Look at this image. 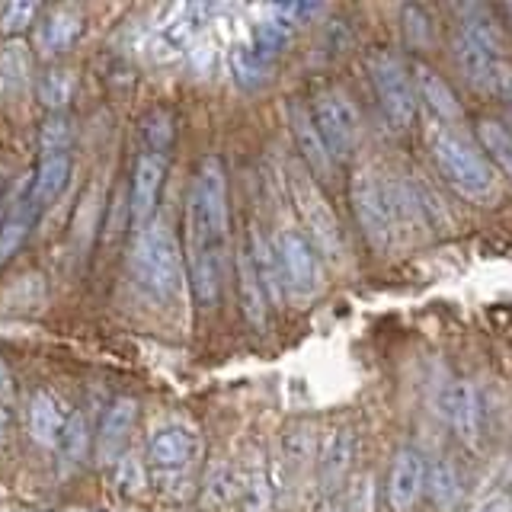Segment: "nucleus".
I'll return each instance as SVG.
<instances>
[{
  "mask_svg": "<svg viewBox=\"0 0 512 512\" xmlns=\"http://www.w3.org/2000/svg\"><path fill=\"white\" fill-rule=\"evenodd\" d=\"M228 170L212 154L192 176L186 199V272L199 308L212 311L221 298L224 244H228Z\"/></svg>",
  "mask_w": 512,
  "mask_h": 512,
  "instance_id": "obj_1",
  "label": "nucleus"
},
{
  "mask_svg": "<svg viewBox=\"0 0 512 512\" xmlns=\"http://www.w3.org/2000/svg\"><path fill=\"white\" fill-rule=\"evenodd\" d=\"M452 58L458 74L468 80V87L487 93L503 84V42L500 29L490 20L484 7H461V20L452 36Z\"/></svg>",
  "mask_w": 512,
  "mask_h": 512,
  "instance_id": "obj_2",
  "label": "nucleus"
},
{
  "mask_svg": "<svg viewBox=\"0 0 512 512\" xmlns=\"http://www.w3.org/2000/svg\"><path fill=\"white\" fill-rule=\"evenodd\" d=\"M429 154L436 170L445 176V183L452 186L461 199H468L474 205H490L500 196L490 164L464 135L452 132V128H436V132L429 135Z\"/></svg>",
  "mask_w": 512,
  "mask_h": 512,
  "instance_id": "obj_3",
  "label": "nucleus"
},
{
  "mask_svg": "<svg viewBox=\"0 0 512 512\" xmlns=\"http://www.w3.org/2000/svg\"><path fill=\"white\" fill-rule=\"evenodd\" d=\"M148 477L170 496H189L199 471V436L183 423L160 426L148 439Z\"/></svg>",
  "mask_w": 512,
  "mask_h": 512,
  "instance_id": "obj_4",
  "label": "nucleus"
},
{
  "mask_svg": "<svg viewBox=\"0 0 512 512\" xmlns=\"http://www.w3.org/2000/svg\"><path fill=\"white\" fill-rule=\"evenodd\" d=\"M132 263L138 272V282L148 288L154 298H173L183 285V250L180 240L170 231L167 221L154 218L151 224H144L138 234V244L132 253Z\"/></svg>",
  "mask_w": 512,
  "mask_h": 512,
  "instance_id": "obj_5",
  "label": "nucleus"
},
{
  "mask_svg": "<svg viewBox=\"0 0 512 512\" xmlns=\"http://www.w3.org/2000/svg\"><path fill=\"white\" fill-rule=\"evenodd\" d=\"M365 71L372 77L384 119H388L397 132H410L416 122V112H420V100H416V87H413V74L407 68V61L388 52V48H378V52H368Z\"/></svg>",
  "mask_w": 512,
  "mask_h": 512,
  "instance_id": "obj_6",
  "label": "nucleus"
},
{
  "mask_svg": "<svg viewBox=\"0 0 512 512\" xmlns=\"http://www.w3.org/2000/svg\"><path fill=\"white\" fill-rule=\"evenodd\" d=\"M352 215L359 221V231L372 250H388L394 244L397 221L391 205V180L372 167H362L349 180Z\"/></svg>",
  "mask_w": 512,
  "mask_h": 512,
  "instance_id": "obj_7",
  "label": "nucleus"
},
{
  "mask_svg": "<svg viewBox=\"0 0 512 512\" xmlns=\"http://www.w3.org/2000/svg\"><path fill=\"white\" fill-rule=\"evenodd\" d=\"M288 189H292L295 212H298V218L304 224L301 234L311 240L314 250L320 256H330V260H340V256H346L343 224L330 208L327 196L320 192V186L314 183V176L292 173V176H288Z\"/></svg>",
  "mask_w": 512,
  "mask_h": 512,
  "instance_id": "obj_8",
  "label": "nucleus"
},
{
  "mask_svg": "<svg viewBox=\"0 0 512 512\" xmlns=\"http://www.w3.org/2000/svg\"><path fill=\"white\" fill-rule=\"evenodd\" d=\"M311 119L314 128L320 132V141L327 144V151L333 157V164L349 160L359 148L362 138V122H359V109L349 100V93L340 87H324L314 93L311 100Z\"/></svg>",
  "mask_w": 512,
  "mask_h": 512,
  "instance_id": "obj_9",
  "label": "nucleus"
},
{
  "mask_svg": "<svg viewBox=\"0 0 512 512\" xmlns=\"http://www.w3.org/2000/svg\"><path fill=\"white\" fill-rule=\"evenodd\" d=\"M276 260L282 269L285 295L295 301H311L324 292V260L314 250V244L298 228H285L272 240Z\"/></svg>",
  "mask_w": 512,
  "mask_h": 512,
  "instance_id": "obj_10",
  "label": "nucleus"
},
{
  "mask_svg": "<svg viewBox=\"0 0 512 512\" xmlns=\"http://www.w3.org/2000/svg\"><path fill=\"white\" fill-rule=\"evenodd\" d=\"M426 458L420 448H400L388 471V506L394 512H413L426 493Z\"/></svg>",
  "mask_w": 512,
  "mask_h": 512,
  "instance_id": "obj_11",
  "label": "nucleus"
},
{
  "mask_svg": "<svg viewBox=\"0 0 512 512\" xmlns=\"http://www.w3.org/2000/svg\"><path fill=\"white\" fill-rule=\"evenodd\" d=\"M80 32H84V13H80V7L58 4L39 13L36 26H32V39H36V52L42 58H58L80 39Z\"/></svg>",
  "mask_w": 512,
  "mask_h": 512,
  "instance_id": "obj_12",
  "label": "nucleus"
},
{
  "mask_svg": "<svg viewBox=\"0 0 512 512\" xmlns=\"http://www.w3.org/2000/svg\"><path fill=\"white\" fill-rule=\"evenodd\" d=\"M164 176H167V157L141 154L135 160L132 186H128V215H132L135 228H144V224L154 221L160 189H164Z\"/></svg>",
  "mask_w": 512,
  "mask_h": 512,
  "instance_id": "obj_13",
  "label": "nucleus"
},
{
  "mask_svg": "<svg viewBox=\"0 0 512 512\" xmlns=\"http://www.w3.org/2000/svg\"><path fill=\"white\" fill-rule=\"evenodd\" d=\"M68 416H71V407L64 404L55 391H48V388L32 391L29 404H26L29 439L42 448H48V452H55L58 442H61V432H64V426H68Z\"/></svg>",
  "mask_w": 512,
  "mask_h": 512,
  "instance_id": "obj_14",
  "label": "nucleus"
},
{
  "mask_svg": "<svg viewBox=\"0 0 512 512\" xmlns=\"http://www.w3.org/2000/svg\"><path fill=\"white\" fill-rule=\"evenodd\" d=\"M442 420L448 423V429L455 432L458 439H477L480 432V400L471 381L461 378H448L439 391V410Z\"/></svg>",
  "mask_w": 512,
  "mask_h": 512,
  "instance_id": "obj_15",
  "label": "nucleus"
},
{
  "mask_svg": "<svg viewBox=\"0 0 512 512\" xmlns=\"http://www.w3.org/2000/svg\"><path fill=\"white\" fill-rule=\"evenodd\" d=\"M356 452H359V439L349 426H336L327 432L324 442L317 448V471H320V487H324V493L346 484L352 474V464H356Z\"/></svg>",
  "mask_w": 512,
  "mask_h": 512,
  "instance_id": "obj_16",
  "label": "nucleus"
},
{
  "mask_svg": "<svg viewBox=\"0 0 512 512\" xmlns=\"http://www.w3.org/2000/svg\"><path fill=\"white\" fill-rule=\"evenodd\" d=\"M138 423V404L132 397H116L112 404L106 407L100 429H96V458L103 464H112L116 458L125 455V445L132 439Z\"/></svg>",
  "mask_w": 512,
  "mask_h": 512,
  "instance_id": "obj_17",
  "label": "nucleus"
},
{
  "mask_svg": "<svg viewBox=\"0 0 512 512\" xmlns=\"http://www.w3.org/2000/svg\"><path fill=\"white\" fill-rule=\"evenodd\" d=\"M288 128H292V138H295V144H298V151L304 157V164H308V170L317 176V180H327L336 164H333V157L327 151V144L320 141V132L314 128L311 109L295 100L292 106H288Z\"/></svg>",
  "mask_w": 512,
  "mask_h": 512,
  "instance_id": "obj_18",
  "label": "nucleus"
},
{
  "mask_svg": "<svg viewBox=\"0 0 512 512\" xmlns=\"http://www.w3.org/2000/svg\"><path fill=\"white\" fill-rule=\"evenodd\" d=\"M71 151H52V154H39V164L32 170V180L26 189V199L42 212V208L52 205L64 189L71 183Z\"/></svg>",
  "mask_w": 512,
  "mask_h": 512,
  "instance_id": "obj_19",
  "label": "nucleus"
},
{
  "mask_svg": "<svg viewBox=\"0 0 512 512\" xmlns=\"http://www.w3.org/2000/svg\"><path fill=\"white\" fill-rule=\"evenodd\" d=\"M410 74H413L416 100L426 103L432 116L442 119V122H452V119L461 116V103H458L452 84H448V80L436 68H429L426 61H416L410 68Z\"/></svg>",
  "mask_w": 512,
  "mask_h": 512,
  "instance_id": "obj_20",
  "label": "nucleus"
},
{
  "mask_svg": "<svg viewBox=\"0 0 512 512\" xmlns=\"http://www.w3.org/2000/svg\"><path fill=\"white\" fill-rule=\"evenodd\" d=\"M247 253H250V266L256 272V282H260L266 301L279 304L285 298V285H282V269H279V260H276V247H272V240L263 237L260 231H253L247 240Z\"/></svg>",
  "mask_w": 512,
  "mask_h": 512,
  "instance_id": "obj_21",
  "label": "nucleus"
},
{
  "mask_svg": "<svg viewBox=\"0 0 512 512\" xmlns=\"http://www.w3.org/2000/svg\"><path fill=\"white\" fill-rule=\"evenodd\" d=\"M461 493H464V480L452 458H442L432 468H426V496L436 509L452 512L461 503Z\"/></svg>",
  "mask_w": 512,
  "mask_h": 512,
  "instance_id": "obj_22",
  "label": "nucleus"
},
{
  "mask_svg": "<svg viewBox=\"0 0 512 512\" xmlns=\"http://www.w3.org/2000/svg\"><path fill=\"white\" fill-rule=\"evenodd\" d=\"M36 218H39V208L23 196V202H16L7 212V218L0 221V266L26 244L29 231L36 228Z\"/></svg>",
  "mask_w": 512,
  "mask_h": 512,
  "instance_id": "obj_23",
  "label": "nucleus"
},
{
  "mask_svg": "<svg viewBox=\"0 0 512 512\" xmlns=\"http://www.w3.org/2000/svg\"><path fill=\"white\" fill-rule=\"evenodd\" d=\"M237 292H240V308H244V317L253 327H263L266 320V295L260 282H256V272L250 266V253L247 244L237 253Z\"/></svg>",
  "mask_w": 512,
  "mask_h": 512,
  "instance_id": "obj_24",
  "label": "nucleus"
},
{
  "mask_svg": "<svg viewBox=\"0 0 512 512\" xmlns=\"http://www.w3.org/2000/svg\"><path fill=\"white\" fill-rule=\"evenodd\" d=\"M141 141H144V154L154 157H167L173 141H176V119L170 109H151L148 116L141 119Z\"/></svg>",
  "mask_w": 512,
  "mask_h": 512,
  "instance_id": "obj_25",
  "label": "nucleus"
},
{
  "mask_svg": "<svg viewBox=\"0 0 512 512\" xmlns=\"http://www.w3.org/2000/svg\"><path fill=\"white\" fill-rule=\"evenodd\" d=\"M228 68H231V77L237 80L244 90H260L266 80H269V71L272 64L266 58H260L250 48V42L244 45H234L231 55H228Z\"/></svg>",
  "mask_w": 512,
  "mask_h": 512,
  "instance_id": "obj_26",
  "label": "nucleus"
},
{
  "mask_svg": "<svg viewBox=\"0 0 512 512\" xmlns=\"http://www.w3.org/2000/svg\"><path fill=\"white\" fill-rule=\"evenodd\" d=\"M477 138L493 164L512 180V128L500 119H477Z\"/></svg>",
  "mask_w": 512,
  "mask_h": 512,
  "instance_id": "obj_27",
  "label": "nucleus"
},
{
  "mask_svg": "<svg viewBox=\"0 0 512 512\" xmlns=\"http://www.w3.org/2000/svg\"><path fill=\"white\" fill-rule=\"evenodd\" d=\"M74 90H77V74L71 68H64V64H52V68L39 77V100L52 112H61L68 106Z\"/></svg>",
  "mask_w": 512,
  "mask_h": 512,
  "instance_id": "obj_28",
  "label": "nucleus"
},
{
  "mask_svg": "<svg viewBox=\"0 0 512 512\" xmlns=\"http://www.w3.org/2000/svg\"><path fill=\"white\" fill-rule=\"evenodd\" d=\"M317 458V436H314V426L311 423H292L285 426L282 432V461L288 468H304L308 461Z\"/></svg>",
  "mask_w": 512,
  "mask_h": 512,
  "instance_id": "obj_29",
  "label": "nucleus"
},
{
  "mask_svg": "<svg viewBox=\"0 0 512 512\" xmlns=\"http://www.w3.org/2000/svg\"><path fill=\"white\" fill-rule=\"evenodd\" d=\"M288 39H292V26H285L279 16H276V20H263V23L253 26L250 48L260 58H266L272 64V61L282 55V48L288 45Z\"/></svg>",
  "mask_w": 512,
  "mask_h": 512,
  "instance_id": "obj_30",
  "label": "nucleus"
},
{
  "mask_svg": "<svg viewBox=\"0 0 512 512\" xmlns=\"http://www.w3.org/2000/svg\"><path fill=\"white\" fill-rule=\"evenodd\" d=\"M55 452L61 455L64 464H80L84 455L90 452V432H87V420L80 416L77 410H71L68 416V426L61 432V442Z\"/></svg>",
  "mask_w": 512,
  "mask_h": 512,
  "instance_id": "obj_31",
  "label": "nucleus"
},
{
  "mask_svg": "<svg viewBox=\"0 0 512 512\" xmlns=\"http://www.w3.org/2000/svg\"><path fill=\"white\" fill-rule=\"evenodd\" d=\"M148 468H144V461H138L135 455H122L112 461V484H116L122 493L128 496H141L144 487H148Z\"/></svg>",
  "mask_w": 512,
  "mask_h": 512,
  "instance_id": "obj_32",
  "label": "nucleus"
},
{
  "mask_svg": "<svg viewBox=\"0 0 512 512\" xmlns=\"http://www.w3.org/2000/svg\"><path fill=\"white\" fill-rule=\"evenodd\" d=\"M74 141V122L64 116V112H52L42 122L39 132V154H52V151H71Z\"/></svg>",
  "mask_w": 512,
  "mask_h": 512,
  "instance_id": "obj_33",
  "label": "nucleus"
},
{
  "mask_svg": "<svg viewBox=\"0 0 512 512\" xmlns=\"http://www.w3.org/2000/svg\"><path fill=\"white\" fill-rule=\"evenodd\" d=\"M237 496L244 500V512L269 509V480H266L263 468H253L244 480L237 477Z\"/></svg>",
  "mask_w": 512,
  "mask_h": 512,
  "instance_id": "obj_34",
  "label": "nucleus"
},
{
  "mask_svg": "<svg viewBox=\"0 0 512 512\" xmlns=\"http://www.w3.org/2000/svg\"><path fill=\"white\" fill-rule=\"evenodd\" d=\"M39 13L42 7L36 4H7V7H0V29H4L7 36H20V32L36 26Z\"/></svg>",
  "mask_w": 512,
  "mask_h": 512,
  "instance_id": "obj_35",
  "label": "nucleus"
},
{
  "mask_svg": "<svg viewBox=\"0 0 512 512\" xmlns=\"http://www.w3.org/2000/svg\"><path fill=\"white\" fill-rule=\"evenodd\" d=\"M237 496V474L228 464H218V468L208 471V480H205V500L221 506L224 500H231Z\"/></svg>",
  "mask_w": 512,
  "mask_h": 512,
  "instance_id": "obj_36",
  "label": "nucleus"
},
{
  "mask_svg": "<svg viewBox=\"0 0 512 512\" xmlns=\"http://www.w3.org/2000/svg\"><path fill=\"white\" fill-rule=\"evenodd\" d=\"M362 496L365 490L359 484L346 480L343 487H336L330 493H324V503H320V512H362Z\"/></svg>",
  "mask_w": 512,
  "mask_h": 512,
  "instance_id": "obj_37",
  "label": "nucleus"
},
{
  "mask_svg": "<svg viewBox=\"0 0 512 512\" xmlns=\"http://www.w3.org/2000/svg\"><path fill=\"white\" fill-rule=\"evenodd\" d=\"M404 36L413 48H423L432 42V23L423 7H407L404 10Z\"/></svg>",
  "mask_w": 512,
  "mask_h": 512,
  "instance_id": "obj_38",
  "label": "nucleus"
},
{
  "mask_svg": "<svg viewBox=\"0 0 512 512\" xmlns=\"http://www.w3.org/2000/svg\"><path fill=\"white\" fill-rule=\"evenodd\" d=\"M10 423H13V381L4 362H0V442L7 439Z\"/></svg>",
  "mask_w": 512,
  "mask_h": 512,
  "instance_id": "obj_39",
  "label": "nucleus"
},
{
  "mask_svg": "<svg viewBox=\"0 0 512 512\" xmlns=\"http://www.w3.org/2000/svg\"><path fill=\"white\" fill-rule=\"evenodd\" d=\"M468 512H512V493H506V490L484 493L480 500H474L468 506Z\"/></svg>",
  "mask_w": 512,
  "mask_h": 512,
  "instance_id": "obj_40",
  "label": "nucleus"
},
{
  "mask_svg": "<svg viewBox=\"0 0 512 512\" xmlns=\"http://www.w3.org/2000/svg\"><path fill=\"white\" fill-rule=\"evenodd\" d=\"M500 93L506 96V103L512 106V74H506V77H503V84H500Z\"/></svg>",
  "mask_w": 512,
  "mask_h": 512,
  "instance_id": "obj_41",
  "label": "nucleus"
},
{
  "mask_svg": "<svg viewBox=\"0 0 512 512\" xmlns=\"http://www.w3.org/2000/svg\"><path fill=\"white\" fill-rule=\"evenodd\" d=\"M506 10H509V13H512V7H506Z\"/></svg>",
  "mask_w": 512,
  "mask_h": 512,
  "instance_id": "obj_42",
  "label": "nucleus"
}]
</instances>
